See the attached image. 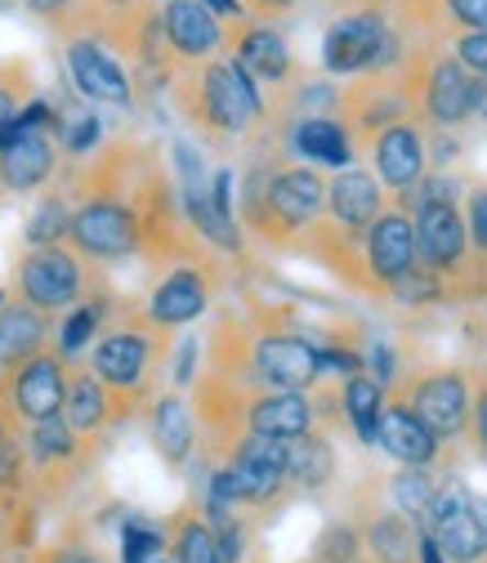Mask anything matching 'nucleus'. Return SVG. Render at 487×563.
Returning <instances> with one entry per match:
<instances>
[{"label": "nucleus", "instance_id": "nucleus-37", "mask_svg": "<svg viewBox=\"0 0 487 563\" xmlns=\"http://www.w3.org/2000/svg\"><path fill=\"white\" fill-rule=\"evenodd\" d=\"M246 5V19H259V23H283L296 14L300 0H242Z\"/></svg>", "mask_w": 487, "mask_h": 563}, {"label": "nucleus", "instance_id": "nucleus-36", "mask_svg": "<svg viewBox=\"0 0 487 563\" xmlns=\"http://www.w3.org/2000/svg\"><path fill=\"white\" fill-rule=\"evenodd\" d=\"M465 434L474 443L478 456H487V376L478 380V389L469 394V420H465Z\"/></svg>", "mask_w": 487, "mask_h": 563}, {"label": "nucleus", "instance_id": "nucleus-23", "mask_svg": "<svg viewBox=\"0 0 487 563\" xmlns=\"http://www.w3.org/2000/svg\"><path fill=\"white\" fill-rule=\"evenodd\" d=\"M335 478V448L322 430H309L287 443V483L300 492H318Z\"/></svg>", "mask_w": 487, "mask_h": 563}, {"label": "nucleus", "instance_id": "nucleus-9", "mask_svg": "<svg viewBox=\"0 0 487 563\" xmlns=\"http://www.w3.org/2000/svg\"><path fill=\"white\" fill-rule=\"evenodd\" d=\"M335 117L344 121V130L354 134V144H372V139L394 125V121H407L411 117V103H407V81H402V67L389 63V67H376V73H358L350 77V86L340 90V108Z\"/></svg>", "mask_w": 487, "mask_h": 563}, {"label": "nucleus", "instance_id": "nucleus-5", "mask_svg": "<svg viewBox=\"0 0 487 563\" xmlns=\"http://www.w3.org/2000/svg\"><path fill=\"white\" fill-rule=\"evenodd\" d=\"M58 130L63 117L45 99H27V108L0 130V192H41L58 175Z\"/></svg>", "mask_w": 487, "mask_h": 563}, {"label": "nucleus", "instance_id": "nucleus-42", "mask_svg": "<svg viewBox=\"0 0 487 563\" xmlns=\"http://www.w3.org/2000/svg\"><path fill=\"white\" fill-rule=\"evenodd\" d=\"M192 358H197V344L188 340L184 354H179V367H175V385H188V380H192Z\"/></svg>", "mask_w": 487, "mask_h": 563}, {"label": "nucleus", "instance_id": "nucleus-19", "mask_svg": "<svg viewBox=\"0 0 487 563\" xmlns=\"http://www.w3.org/2000/svg\"><path fill=\"white\" fill-rule=\"evenodd\" d=\"M283 148H287L296 162L331 166V170L354 166V157H358L354 134L344 130L340 117H296V121L283 130Z\"/></svg>", "mask_w": 487, "mask_h": 563}, {"label": "nucleus", "instance_id": "nucleus-29", "mask_svg": "<svg viewBox=\"0 0 487 563\" xmlns=\"http://www.w3.org/2000/svg\"><path fill=\"white\" fill-rule=\"evenodd\" d=\"M67 220H73V201L67 192H45L41 206L27 220V246H49V242H67Z\"/></svg>", "mask_w": 487, "mask_h": 563}, {"label": "nucleus", "instance_id": "nucleus-44", "mask_svg": "<svg viewBox=\"0 0 487 563\" xmlns=\"http://www.w3.org/2000/svg\"><path fill=\"white\" fill-rule=\"evenodd\" d=\"M469 510H474V519H478V528L487 532V497H478V492H474V497H469Z\"/></svg>", "mask_w": 487, "mask_h": 563}, {"label": "nucleus", "instance_id": "nucleus-10", "mask_svg": "<svg viewBox=\"0 0 487 563\" xmlns=\"http://www.w3.org/2000/svg\"><path fill=\"white\" fill-rule=\"evenodd\" d=\"M215 291H220V264L206 251H197V255H184V260L170 264V273L157 282L153 296L144 300V313L157 327L179 331V327L197 322L206 309H211Z\"/></svg>", "mask_w": 487, "mask_h": 563}, {"label": "nucleus", "instance_id": "nucleus-21", "mask_svg": "<svg viewBox=\"0 0 487 563\" xmlns=\"http://www.w3.org/2000/svg\"><path fill=\"white\" fill-rule=\"evenodd\" d=\"M148 434H153L157 456L170 470H184L188 456L197 452V416H192V402L184 394H175V389L157 394L153 407H148Z\"/></svg>", "mask_w": 487, "mask_h": 563}, {"label": "nucleus", "instance_id": "nucleus-3", "mask_svg": "<svg viewBox=\"0 0 487 563\" xmlns=\"http://www.w3.org/2000/svg\"><path fill=\"white\" fill-rule=\"evenodd\" d=\"M170 358V331L157 327L144 305H112V313L103 318L95 349H90V372L112 389V398L121 402V416L130 420L134 411H144L157 376Z\"/></svg>", "mask_w": 487, "mask_h": 563}, {"label": "nucleus", "instance_id": "nucleus-18", "mask_svg": "<svg viewBox=\"0 0 487 563\" xmlns=\"http://www.w3.org/2000/svg\"><path fill=\"white\" fill-rule=\"evenodd\" d=\"M67 426H73L81 439H99L112 426H125L121 402L112 398V389L86 367V363H67V394H63V411Z\"/></svg>", "mask_w": 487, "mask_h": 563}, {"label": "nucleus", "instance_id": "nucleus-20", "mask_svg": "<svg viewBox=\"0 0 487 563\" xmlns=\"http://www.w3.org/2000/svg\"><path fill=\"white\" fill-rule=\"evenodd\" d=\"M376 443H380L398 465H421V470H430V465L443 456V443L425 430V420L416 416L402 398H385L380 426H376Z\"/></svg>", "mask_w": 487, "mask_h": 563}, {"label": "nucleus", "instance_id": "nucleus-27", "mask_svg": "<svg viewBox=\"0 0 487 563\" xmlns=\"http://www.w3.org/2000/svg\"><path fill=\"white\" fill-rule=\"evenodd\" d=\"M175 545V563H220V550H215V528L206 523V515L197 510H179L170 519V537Z\"/></svg>", "mask_w": 487, "mask_h": 563}, {"label": "nucleus", "instance_id": "nucleus-15", "mask_svg": "<svg viewBox=\"0 0 487 563\" xmlns=\"http://www.w3.org/2000/svg\"><path fill=\"white\" fill-rule=\"evenodd\" d=\"M372 166L385 192H407L430 170V130L421 121H394L372 139Z\"/></svg>", "mask_w": 487, "mask_h": 563}, {"label": "nucleus", "instance_id": "nucleus-39", "mask_svg": "<svg viewBox=\"0 0 487 563\" xmlns=\"http://www.w3.org/2000/svg\"><path fill=\"white\" fill-rule=\"evenodd\" d=\"M23 5H27V14H36L45 27H54L67 10H73V0H23Z\"/></svg>", "mask_w": 487, "mask_h": 563}, {"label": "nucleus", "instance_id": "nucleus-4", "mask_svg": "<svg viewBox=\"0 0 487 563\" xmlns=\"http://www.w3.org/2000/svg\"><path fill=\"white\" fill-rule=\"evenodd\" d=\"M103 291L99 264H90L86 255H77L67 242H49V246H27L14 260V300L41 309V313H67L73 305H81L86 296Z\"/></svg>", "mask_w": 487, "mask_h": 563}, {"label": "nucleus", "instance_id": "nucleus-6", "mask_svg": "<svg viewBox=\"0 0 487 563\" xmlns=\"http://www.w3.org/2000/svg\"><path fill=\"white\" fill-rule=\"evenodd\" d=\"M402 41L389 27V19L380 10H354V14H340L335 23H326L322 32V67L326 77H358V73H376V67L398 63Z\"/></svg>", "mask_w": 487, "mask_h": 563}, {"label": "nucleus", "instance_id": "nucleus-35", "mask_svg": "<svg viewBox=\"0 0 487 563\" xmlns=\"http://www.w3.org/2000/svg\"><path fill=\"white\" fill-rule=\"evenodd\" d=\"M452 54H456V63L465 67L469 77L487 73V27H474V32L452 36Z\"/></svg>", "mask_w": 487, "mask_h": 563}, {"label": "nucleus", "instance_id": "nucleus-14", "mask_svg": "<svg viewBox=\"0 0 487 563\" xmlns=\"http://www.w3.org/2000/svg\"><path fill=\"white\" fill-rule=\"evenodd\" d=\"M162 45L175 67L206 63L229 49V23L215 19L201 0H166L162 5Z\"/></svg>", "mask_w": 487, "mask_h": 563}, {"label": "nucleus", "instance_id": "nucleus-34", "mask_svg": "<svg viewBox=\"0 0 487 563\" xmlns=\"http://www.w3.org/2000/svg\"><path fill=\"white\" fill-rule=\"evenodd\" d=\"M99 117H77L73 125H67V130H58V148H67V153H73V157H90L95 148H99Z\"/></svg>", "mask_w": 487, "mask_h": 563}, {"label": "nucleus", "instance_id": "nucleus-38", "mask_svg": "<svg viewBox=\"0 0 487 563\" xmlns=\"http://www.w3.org/2000/svg\"><path fill=\"white\" fill-rule=\"evenodd\" d=\"M36 563H103L95 550H86V545H54V550H45Z\"/></svg>", "mask_w": 487, "mask_h": 563}, {"label": "nucleus", "instance_id": "nucleus-32", "mask_svg": "<svg viewBox=\"0 0 487 563\" xmlns=\"http://www.w3.org/2000/svg\"><path fill=\"white\" fill-rule=\"evenodd\" d=\"M465 238H469V264H487V184H474L465 192Z\"/></svg>", "mask_w": 487, "mask_h": 563}, {"label": "nucleus", "instance_id": "nucleus-33", "mask_svg": "<svg viewBox=\"0 0 487 563\" xmlns=\"http://www.w3.org/2000/svg\"><path fill=\"white\" fill-rule=\"evenodd\" d=\"M439 10L447 19V32L452 36L474 32V27H487V0H439Z\"/></svg>", "mask_w": 487, "mask_h": 563}, {"label": "nucleus", "instance_id": "nucleus-26", "mask_svg": "<svg viewBox=\"0 0 487 563\" xmlns=\"http://www.w3.org/2000/svg\"><path fill=\"white\" fill-rule=\"evenodd\" d=\"M434 474L430 470H421V465H402L389 483H385V501L394 506V510H402L416 528L425 532V519H430V501H434Z\"/></svg>", "mask_w": 487, "mask_h": 563}, {"label": "nucleus", "instance_id": "nucleus-40", "mask_svg": "<svg viewBox=\"0 0 487 563\" xmlns=\"http://www.w3.org/2000/svg\"><path fill=\"white\" fill-rule=\"evenodd\" d=\"M469 121L487 125V73L469 77Z\"/></svg>", "mask_w": 487, "mask_h": 563}, {"label": "nucleus", "instance_id": "nucleus-11", "mask_svg": "<svg viewBox=\"0 0 487 563\" xmlns=\"http://www.w3.org/2000/svg\"><path fill=\"white\" fill-rule=\"evenodd\" d=\"M224 54H233L246 67V73L255 77V86L268 90V99L300 81V63H296L287 36L277 32V23H259V19L229 23V49Z\"/></svg>", "mask_w": 487, "mask_h": 563}, {"label": "nucleus", "instance_id": "nucleus-16", "mask_svg": "<svg viewBox=\"0 0 487 563\" xmlns=\"http://www.w3.org/2000/svg\"><path fill=\"white\" fill-rule=\"evenodd\" d=\"M411 229H416V246L421 260L443 273V282H452L465 264H469V238H465V216L456 201H421L411 210Z\"/></svg>", "mask_w": 487, "mask_h": 563}, {"label": "nucleus", "instance_id": "nucleus-30", "mask_svg": "<svg viewBox=\"0 0 487 563\" xmlns=\"http://www.w3.org/2000/svg\"><path fill=\"white\" fill-rule=\"evenodd\" d=\"M313 559H318V563H367L358 523H354V519H335V523H326L322 537H318Z\"/></svg>", "mask_w": 487, "mask_h": 563}, {"label": "nucleus", "instance_id": "nucleus-7", "mask_svg": "<svg viewBox=\"0 0 487 563\" xmlns=\"http://www.w3.org/2000/svg\"><path fill=\"white\" fill-rule=\"evenodd\" d=\"M63 394H67V363L54 344L14 367H0V407H5V420L19 439L27 426L63 411Z\"/></svg>", "mask_w": 487, "mask_h": 563}, {"label": "nucleus", "instance_id": "nucleus-47", "mask_svg": "<svg viewBox=\"0 0 487 563\" xmlns=\"http://www.w3.org/2000/svg\"><path fill=\"white\" fill-rule=\"evenodd\" d=\"M157 5H166V0H157Z\"/></svg>", "mask_w": 487, "mask_h": 563}, {"label": "nucleus", "instance_id": "nucleus-25", "mask_svg": "<svg viewBox=\"0 0 487 563\" xmlns=\"http://www.w3.org/2000/svg\"><path fill=\"white\" fill-rule=\"evenodd\" d=\"M108 313H112V296H103V291H95L81 305L67 309V318L58 322V335H54V349L63 354V363H77L86 354V344L99 335Z\"/></svg>", "mask_w": 487, "mask_h": 563}, {"label": "nucleus", "instance_id": "nucleus-12", "mask_svg": "<svg viewBox=\"0 0 487 563\" xmlns=\"http://www.w3.org/2000/svg\"><path fill=\"white\" fill-rule=\"evenodd\" d=\"M358 251H363V268H367V282H372V296L389 300V287L421 260V246H416V229H411V216L402 210H380V216L363 229L358 238Z\"/></svg>", "mask_w": 487, "mask_h": 563}, {"label": "nucleus", "instance_id": "nucleus-49", "mask_svg": "<svg viewBox=\"0 0 487 563\" xmlns=\"http://www.w3.org/2000/svg\"><path fill=\"white\" fill-rule=\"evenodd\" d=\"M313 563H318V559H313Z\"/></svg>", "mask_w": 487, "mask_h": 563}, {"label": "nucleus", "instance_id": "nucleus-8", "mask_svg": "<svg viewBox=\"0 0 487 563\" xmlns=\"http://www.w3.org/2000/svg\"><path fill=\"white\" fill-rule=\"evenodd\" d=\"M398 394L416 416L425 420V430L439 439V443H456L465 434V420H469V376L461 367H421V372H411L402 380H394Z\"/></svg>", "mask_w": 487, "mask_h": 563}, {"label": "nucleus", "instance_id": "nucleus-46", "mask_svg": "<svg viewBox=\"0 0 487 563\" xmlns=\"http://www.w3.org/2000/svg\"><path fill=\"white\" fill-rule=\"evenodd\" d=\"M148 563H175V559H166V554H157V559H148Z\"/></svg>", "mask_w": 487, "mask_h": 563}, {"label": "nucleus", "instance_id": "nucleus-43", "mask_svg": "<svg viewBox=\"0 0 487 563\" xmlns=\"http://www.w3.org/2000/svg\"><path fill=\"white\" fill-rule=\"evenodd\" d=\"M421 563H447L443 550H439V541L430 532H421Z\"/></svg>", "mask_w": 487, "mask_h": 563}, {"label": "nucleus", "instance_id": "nucleus-31", "mask_svg": "<svg viewBox=\"0 0 487 563\" xmlns=\"http://www.w3.org/2000/svg\"><path fill=\"white\" fill-rule=\"evenodd\" d=\"M157 554H166V523L130 519L121 528V563H148Z\"/></svg>", "mask_w": 487, "mask_h": 563}, {"label": "nucleus", "instance_id": "nucleus-24", "mask_svg": "<svg viewBox=\"0 0 487 563\" xmlns=\"http://www.w3.org/2000/svg\"><path fill=\"white\" fill-rule=\"evenodd\" d=\"M389 389L380 380H372L367 372H354V376H344V389H340V411L344 420L354 426L358 443L363 448H376V426H380V407H385Z\"/></svg>", "mask_w": 487, "mask_h": 563}, {"label": "nucleus", "instance_id": "nucleus-48", "mask_svg": "<svg viewBox=\"0 0 487 563\" xmlns=\"http://www.w3.org/2000/svg\"><path fill=\"white\" fill-rule=\"evenodd\" d=\"M0 197H5V192H0Z\"/></svg>", "mask_w": 487, "mask_h": 563}, {"label": "nucleus", "instance_id": "nucleus-13", "mask_svg": "<svg viewBox=\"0 0 487 563\" xmlns=\"http://www.w3.org/2000/svg\"><path fill=\"white\" fill-rule=\"evenodd\" d=\"M63 58H67V81L77 86L81 99L103 103V108H130L134 103V77H130V67L108 45L77 36V41H67Z\"/></svg>", "mask_w": 487, "mask_h": 563}, {"label": "nucleus", "instance_id": "nucleus-17", "mask_svg": "<svg viewBox=\"0 0 487 563\" xmlns=\"http://www.w3.org/2000/svg\"><path fill=\"white\" fill-rule=\"evenodd\" d=\"M385 210V188L372 170L363 166H344L326 179V206H322V220L344 229V233H363L376 216Z\"/></svg>", "mask_w": 487, "mask_h": 563}, {"label": "nucleus", "instance_id": "nucleus-2", "mask_svg": "<svg viewBox=\"0 0 487 563\" xmlns=\"http://www.w3.org/2000/svg\"><path fill=\"white\" fill-rule=\"evenodd\" d=\"M170 99L179 108V121L211 148H229L237 139H251L268 121L264 90L233 54L179 67L170 77Z\"/></svg>", "mask_w": 487, "mask_h": 563}, {"label": "nucleus", "instance_id": "nucleus-22", "mask_svg": "<svg viewBox=\"0 0 487 563\" xmlns=\"http://www.w3.org/2000/svg\"><path fill=\"white\" fill-rule=\"evenodd\" d=\"M49 340H54L49 313L10 296L5 309H0V367H14L23 358L41 354V349H49Z\"/></svg>", "mask_w": 487, "mask_h": 563}, {"label": "nucleus", "instance_id": "nucleus-41", "mask_svg": "<svg viewBox=\"0 0 487 563\" xmlns=\"http://www.w3.org/2000/svg\"><path fill=\"white\" fill-rule=\"evenodd\" d=\"M206 10H211L215 19H224V23H237V19H246V5L242 0H201Z\"/></svg>", "mask_w": 487, "mask_h": 563}, {"label": "nucleus", "instance_id": "nucleus-1", "mask_svg": "<svg viewBox=\"0 0 487 563\" xmlns=\"http://www.w3.org/2000/svg\"><path fill=\"white\" fill-rule=\"evenodd\" d=\"M326 206V179L309 162L283 157V144H264L242 175V229L264 246L287 251L296 246Z\"/></svg>", "mask_w": 487, "mask_h": 563}, {"label": "nucleus", "instance_id": "nucleus-28", "mask_svg": "<svg viewBox=\"0 0 487 563\" xmlns=\"http://www.w3.org/2000/svg\"><path fill=\"white\" fill-rule=\"evenodd\" d=\"M27 99H36V77L27 58H0V130H5Z\"/></svg>", "mask_w": 487, "mask_h": 563}, {"label": "nucleus", "instance_id": "nucleus-45", "mask_svg": "<svg viewBox=\"0 0 487 563\" xmlns=\"http://www.w3.org/2000/svg\"><path fill=\"white\" fill-rule=\"evenodd\" d=\"M10 439H19V434L10 430V420H5V407H0V448H5Z\"/></svg>", "mask_w": 487, "mask_h": 563}]
</instances>
